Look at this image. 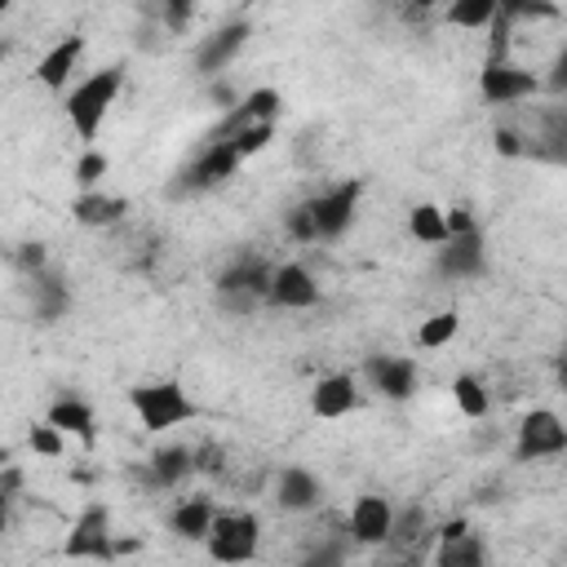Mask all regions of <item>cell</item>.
I'll return each instance as SVG.
<instances>
[{
  "instance_id": "cell-4",
  "label": "cell",
  "mask_w": 567,
  "mask_h": 567,
  "mask_svg": "<svg viewBox=\"0 0 567 567\" xmlns=\"http://www.w3.org/2000/svg\"><path fill=\"white\" fill-rule=\"evenodd\" d=\"M239 164L244 159L226 137H204V146L190 155V164L168 182V199H190V195L217 190L239 173Z\"/></svg>"
},
{
  "instance_id": "cell-25",
  "label": "cell",
  "mask_w": 567,
  "mask_h": 567,
  "mask_svg": "<svg viewBox=\"0 0 567 567\" xmlns=\"http://www.w3.org/2000/svg\"><path fill=\"white\" fill-rule=\"evenodd\" d=\"M430 532V514L421 509V505H408V509H394V518H390V532H385V549L390 554H408L421 536Z\"/></svg>"
},
{
  "instance_id": "cell-6",
  "label": "cell",
  "mask_w": 567,
  "mask_h": 567,
  "mask_svg": "<svg viewBox=\"0 0 567 567\" xmlns=\"http://www.w3.org/2000/svg\"><path fill=\"white\" fill-rule=\"evenodd\" d=\"M204 549L217 563H248L261 549V518L248 509H230V514H213V527L204 536Z\"/></svg>"
},
{
  "instance_id": "cell-18",
  "label": "cell",
  "mask_w": 567,
  "mask_h": 567,
  "mask_svg": "<svg viewBox=\"0 0 567 567\" xmlns=\"http://www.w3.org/2000/svg\"><path fill=\"white\" fill-rule=\"evenodd\" d=\"M390 518H394V505H390L385 496H377V492H368V496H359V501L350 505V518H346V532L354 536V545H368V549H377V545H385V532H390Z\"/></svg>"
},
{
  "instance_id": "cell-41",
  "label": "cell",
  "mask_w": 567,
  "mask_h": 567,
  "mask_svg": "<svg viewBox=\"0 0 567 567\" xmlns=\"http://www.w3.org/2000/svg\"><path fill=\"white\" fill-rule=\"evenodd\" d=\"M9 9H13V0H0V18H4V13H9Z\"/></svg>"
},
{
  "instance_id": "cell-39",
  "label": "cell",
  "mask_w": 567,
  "mask_h": 567,
  "mask_svg": "<svg viewBox=\"0 0 567 567\" xmlns=\"http://www.w3.org/2000/svg\"><path fill=\"white\" fill-rule=\"evenodd\" d=\"M430 9H434V0H403V4H399V13H403L408 22H421V18H430Z\"/></svg>"
},
{
  "instance_id": "cell-38",
  "label": "cell",
  "mask_w": 567,
  "mask_h": 567,
  "mask_svg": "<svg viewBox=\"0 0 567 567\" xmlns=\"http://www.w3.org/2000/svg\"><path fill=\"white\" fill-rule=\"evenodd\" d=\"M492 142H496V151H501V155H509V159L527 155V146H523V137H518L514 128H496V133H492Z\"/></svg>"
},
{
  "instance_id": "cell-40",
  "label": "cell",
  "mask_w": 567,
  "mask_h": 567,
  "mask_svg": "<svg viewBox=\"0 0 567 567\" xmlns=\"http://www.w3.org/2000/svg\"><path fill=\"white\" fill-rule=\"evenodd\" d=\"M4 58H9V40H0V62H4Z\"/></svg>"
},
{
  "instance_id": "cell-37",
  "label": "cell",
  "mask_w": 567,
  "mask_h": 567,
  "mask_svg": "<svg viewBox=\"0 0 567 567\" xmlns=\"http://www.w3.org/2000/svg\"><path fill=\"white\" fill-rule=\"evenodd\" d=\"M226 452L217 447V443H204V447H195V474H217L226 461H221Z\"/></svg>"
},
{
  "instance_id": "cell-36",
  "label": "cell",
  "mask_w": 567,
  "mask_h": 567,
  "mask_svg": "<svg viewBox=\"0 0 567 567\" xmlns=\"http://www.w3.org/2000/svg\"><path fill=\"white\" fill-rule=\"evenodd\" d=\"M443 221H447V235H465V230H478V221H474V213H470L465 204H456V208H443Z\"/></svg>"
},
{
  "instance_id": "cell-26",
  "label": "cell",
  "mask_w": 567,
  "mask_h": 567,
  "mask_svg": "<svg viewBox=\"0 0 567 567\" xmlns=\"http://www.w3.org/2000/svg\"><path fill=\"white\" fill-rule=\"evenodd\" d=\"M408 235H412L416 244H425V248H439V244L447 239L443 208H439V204H416V208L408 213Z\"/></svg>"
},
{
  "instance_id": "cell-12",
  "label": "cell",
  "mask_w": 567,
  "mask_h": 567,
  "mask_svg": "<svg viewBox=\"0 0 567 567\" xmlns=\"http://www.w3.org/2000/svg\"><path fill=\"white\" fill-rule=\"evenodd\" d=\"M363 377L390 403H408L416 394V363L408 354H368L363 359Z\"/></svg>"
},
{
  "instance_id": "cell-14",
  "label": "cell",
  "mask_w": 567,
  "mask_h": 567,
  "mask_svg": "<svg viewBox=\"0 0 567 567\" xmlns=\"http://www.w3.org/2000/svg\"><path fill=\"white\" fill-rule=\"evenodd\" d=\"M66 554L71 558H111L115 545H111V514L106 505H84V514L75 518L71 536H66Z\"/></svg>"
},
{
  "instance_id": "cell-15",
  "label": "cell",
  "mask_w": 567,
  "mask_h": 567,
  "mask_svg": "<svg viewBox=\"0 0 567 567\" xmlns=\"http://www.w3.org/2000/svg\"><path fill=\"white\" fill-rule=\"evenodd\" d=\"M434 563H439V567H483V563H487V545L470 532V518H447V523L439 527Z\"/></svg>"
},
{
  "instance_id": "cell-1",
  "label": "cell",
  "mask_w": 567,
  "mask_h": 567,
  "mask_svg": "<svg viewBox=\"0 0 567 567\" xmlns=\"http://www.w3.org/2000/svg\"><path fill=\"white\" fill-rule=\"evenodd\" d=\"M124 93V62H111L84 80H75L66 93H62V111H66V124L80 133V142H93L97 128L106 124L111 106L120 102Z\"/></svg>"
},
{
  "instance_id": "cell-31",
  "label": "cell",
  "mask_w": 567,
  "mask_h": 567,
  "mask_svg": "<svg viewBox=\"0 0 567 567\" xmlns=\"http://www.w3.org/2000/svg\"><path fill=\"white\" fill-rule=\"evenodd\" d=\"M106 168H111L106 151L84 146V151H80V159H75V186H80V190H93V186L106 177Z\"/></svg>"
},
{
  "instance_id": "cell-22",
  "label": "cell",
  "mask_w": 567,
  "mask_h": 567,
  "mask_svg": "<svg viewBox=\"0 0 567 567\" xmlns=\"http://www.w3.org/2000/svg\"><path fill=\"white\" fill-rule=\"evenodd\" d=\"M44 421H49V425H58L66 439H80L84 447H93V439H97L93 408H89V399H80V394H58V399L49 403Z\"/></svg>"
},
{
  "instance_id": "cell-23",
  "label": "cell",
  "mask_w": 567,
  "mask_h": 567,
  "mask_svg": "<svg viewBox=\"0 0 567 567\" xmlns=\"http://www.w3.org/2000/svg\"><path fill=\"white\" fill-rule=\"evenodd\" d=\"M146 470H151V483H155V487L177 492L186 478H195V447H186V443H159V447L151 452Z\"/></svg>"
},
{
  "instance_id": "cell-7",
  "label": "cell",
  "mask_w": 567,
  "mask_h": 567,
  "mask_svg": "<svg viewBox=\"0 0 567 567\" xmlns=\"http://www.w3.org/2000/svg\"><path fill=\"white\" fill-rule=\"evenodd\" d=\"M540 93V75L527 66H514L509 58H487L478 71V97L487 106H514Z\"/></svg>"
},
{
  "instance_id": "cell-21",
  "label": "cell",
  "mask_w": 567,
  "mask_h": 567,
  "mask_svg": "<svg viewBox=\"0 0 567 567\" xmlns=\"http://www.w3.org/2000/svg\"><path fill=\"white\" fill-rule=\"evenodd\" d=\"M71 217L80 221V226H89V230H111V226H120L124 217H128V199L124 195H106V190H80L75 195V204H71Z\"/></svg>"
},
{
  "instance_id": "cell-30",
  "label": "cell",
  "mask_w": 567,
  "mask_h": 567,
  "mask_svg": "<svg viewBox=\"0 0 567 567\" xmlns=\"http://www.w3.org/2000/svg\"><path fill=\"white\" fill-rule=\"evenodd\" d=\"M270 137H275V120H261V124H244V128H235L226 142L239 151V159H248V155H261V151L270 146Z\"/></svg>"
},
{
  "instance_id": "cell-29",
  "label": "cell",
  "mask_w": 567,
  "mask_h": 567,
  "mask_svg": "<svg viewBox=\"0 0 567 567\" xmlns=\"http://www.w3.org/2000/svg\"><path fill=\"white\" fill-rule=\"evenodd\" d=\"M452 399H456V408L465 412V416H487V390H483V381L474 377V372H461V377H452Z\"/></svg>"
},
{
  "instance_id": "cell-34",
  "label": "cell",
  "mask_w": 567,
  "mask_h": 567,
  "mask_svg": "<svg viewBox=\"0 0 567 567\" xmlns=\"http://www.w3.org/2000/svg\"><path fill=\"white\" fill-rule=\"evenodd\" d=\"M195 9H199V0H159V13H164L168 31H186L195 22Z\"/></svg>"
},
{
  "instance_id": "cell-35",
  "label": "cell",
  "mask_w": 567,
  "mask_h": 567,
  "mask_svg": "<svg viewBox=\"0 0 567 567\" xmlns=\"http://www.w3.org/2000/svg\"><path fill=\"white\" fill-rule=\"evenodd\" d=\"M18 483H22L18 470H4V474H0V536L9 532V514H13V492H18Z\"/></svg>"
},
{
  "instance_id": "cell-2",
  "label": "cell",
  "mask_w": 567,
  "mask_h": 567,
  "mask_svg": "<svg viewBox=\"0 0 567 567\" xmlns=\"http://www.w3.org/2000/svg\"><path fill=\"white\" fill-rule=\"evenodd\" d=\"M270 270H275V266H270L261 252H239V257H230V261L221 266L217 284H213V301H217L226 315H235V319L252 315L257 306H266Z\"/></svg>"
},
{
  "instance_id": "cell-8",
  "label": "cell",
  "mask_w": 567,
  "mask_h": 567,
  "mask_svg": "<svg viewBox=\"0 0 567 567\" xmlns=\"http://www.w3.org/2000/svg\"><path fill=\"white\" fill-rule=\"evenodd\" d=\"M567 452V425L554 408H532L518 421V439H514V456L518 461H549Z\"/></svg>"
},
{
  "instance_id": "cell-27",
  "label": "cell",
  "mask_w": 567,
  "mask_h": 567,
  "mask_svg": "<svg viewBox=\"0 0 567 567\" xmlns=\"http://www.w3.org/2000/svg\"><path fill=\"white\" fill-rule=\"evenodd\" d=\"M492 18H496V0H447V4H443V22H447V27L483 31Z\"/></svg>"
},
{
  "instance_id": "cell-9",
  "label": "cell",
  "mask_w": 567,
  "mask_h": 567,
  "mask_svg": "<svg viewBox=\"0 0 567 567\" xmlns=\"http://www.w3.org/2000/svg\"><path fill=\"white\" fill-rule=\"evenodd\" d=\"M248 35H252V22H248V18H230V22H221L217 31H208V35L195 44V71L208 75V80H217V75L244 53Z\"/></svg>"
},
{
  "instance_id": "cell-20",
  "label": "cell",
  "mask_w": 567,
  "mask_h": 567,
  "mask_svg": "<svg viewBox=\"0 0 567 567\" xmlns=\"http://www.w3.org/2000/svg\"><path fill=\"white\" fill-rule=\"evenodd\" d=\"M359 408V390H354V377L350 372H328L310 385V412L319 421H341Z\"/></svg>"
},
{
  "instance_id": "cell-33",
  "label": "cell",
  "mask_w": 567,
  "mask_h": 567,
  "mask_svg": "<svg viewBox=\"0 0 567 567\" xmlns=\"http://www.w3.org/2000/svg\"><path fill=\"white\" fill-rule=\"evenodd\" d=\"M13 266H18V275L27 279V275H35V270L49 266V248H44L40 239H27V244L13 248Z\"/></svg>"
},
{
  "instance_id": "cell-19",
  "label": "cell",
  "mask_w": 567,
  "mask_h": 567,
  "mask_svg": "<svg viewBox=\"0 0 567 567\" xmlns=\"http://www.w3.org/2000/svg\"><path fill=\"white\" fill-rule=\"evenodd\" d=\"M279 106H284V97H279V89H270V84H261V89H248L226 115H221V124L208 133V137H230L235 128H244V124H261V120H279Z\"/></svg>"
},
{
  "instance_id": "cell-10",
  "label": "cell",
  "mask_w": 567,
  "mask_h": 567,
  "mask_svg": "<svg viewBox=\"0 0 567 567\" xmlns=\"http://www.w3.org/2000/svg\"><path fill=\"white\" fill-rule=\"evenodd\" d=\"M434 266L443 279H456V284H470L487 270V248H483V230H465V235H447L439 248H434Z\"/></svg>"
},
{
  "instance_id": "cell-5",
  "label": "cell",
  "mask_w": 567,
  "mask_h": 567,
  "mask_svg": "<svg viewBox=\"0 0 567 567\" xmlns=\"http://www.w3.org/2000/svg\"><path fill=\"white\" fill-rule=\"evenodd\" d=\"M359 204H363V182H359V177H346V182H337V186H328V190L301 199L306 221H310V244H332V239H341V235L354 226Z\"/></svg>"
},
{
  "instance_id": "cell-24",
  "label": "cell",
  "mask_w": 567,
  "mask_h": 567,
  "mask_svg": "<svg viewBox=\"0 0 567 567\" xmlns=\"http://www.w3.org/2000/svg\"><path fill=\"white\" fill-rule=\"evenodd\" d=\"M213 514H217L213 496H186V501H177V509L168 514V532L182 536V540H204L208 527H213Z\"/></svg>"
},
{
  "instance_id": "cell-11",
  "label": "cell",
  "mask_w": 567,
  "mask_h": 567,
  "mask_svg": "<svg viewBox=\"0 0 567 567\" xmlns=\"http://www.w3.org/2000/svg\"><path fill=\"white\" fill-rule=\"evenodd\" d=\"M319 284H315V275L301 266V261H279L275 270H270V288H266V306H275V310H310V306H319Z\"/></svg>"
},
{
  "instance_id": "cell-13",
  "label": "cell",
  "mask_w": 567,
  "mask_h": 567,
  "mask_svg": "<svg viewBox=\"0 0 567 567\" xmlns=\"http://www.w3.org/2000/svg\"><path fill=\"white\" fill-rule=\"evenodd\" d=\"M323 501V478L306 465H284L275 474V505L284 514H310Z\"/></svg>"
},
{
  "instance_id": "cell-17",
  "label": "cell",
  "mask_w": 567,
  "mask_h": 567,
  "mask_svg": "<svg viewBox=\"0 0 567 567\" xmlns=\"http://www.w3.org/2000/svg\"><path fill=\"white\" fill-rule=\"evenodd\" d=\"M84 49H89V40L80 35V31H71V35H62L40 62H35V80L49 89V93H66L71 89V75H75V66H80V58H84Z\"/></svg>"
},
{
  "instance_id": "cell-16",
  "label": "cell",
  "mask_w": 567,
  "mask_h": 567,
  "mask_svg": "<svg viewBox=\"0 0 567 567\" xmlns=\"http://www.w3.org/2000/svg\"><path fill=\"white\" fill-rule=\"evenodd\" d=\"M27 301H31L35 323H58L71 310V284L53 266H44V270L27 275Z\"/></svg>"
},
{
  "instance_id": "cell-32",
  "label": "cell",
  "mask_w": 567,
  "mask_h": 567,
  "mask_svg": "<svg viewBox=\"0 0 567 567\" xmlns=\"http://www.w3.org/2000/svg\"><path fill=\"white\" fill-rule=\"evenodd\" d=\"M27 447H31L35 456H62V447H66V434H62L58 425L40 421V425H31V434H27Z\"/></svg>"
},
{
  "instance_id": "cell-3",
  "label": "cell",
  "mask_w": 567,
  "mask_h": 567,
  "mask_svg": "<svg viewBox=\"0 0 567 567\" xmlns=\"http://www.w3.org/2000/svg\"><path fill=\"white\" fill-rule=\"evenodd\" d=\"M128 408L137 412L142 430H151V434L177 430V425H186V421L199 416V403L186 394L182 381H146V385H133L128 390Z\"/></svg>"
},
{
  "instance_id": "cell-28",
  "label": "cell",
  "mask_w": 567,
  "mask_h": 567,
  "mask_svg": "<svg viewBox=\"0 0 567 567\" xmlns=\"http://www.w3.org/2000/svg\"><path fill=\"white\" fill-rule=\"evenodd\" d=\"M456 332H461V315H456V310H434V315L416 328V346H425V350H443Z\"/></svg>"
}]
</instances>
